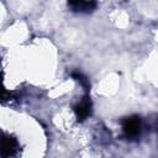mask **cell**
<instances>
[{"label": "cell", "mask_w": 158, "mask_h": 158, "mask_svg": "<svg viewBox=\"0 0 158 158\" xmlns=\"http://www.w3.org/2000/svg\"><path fill=\"white\" fill-rule=\"evenodd\" d=\"M142 122L139 116H128L122 121V131L127 139H135L141 135Z\"/></svg>", "instance_id": "6da1fadb"}, {"label": "cell", "mask_w": 158, "mask_h": 158, "mask_svg": "<svg viewBox=\"0 0 158 158\" xmlns=\"http://www.w3.org/2000/svg\"><path fill=\"white\" fill-rule=\"evenodd\" d=\"M9 95H10V93L5 89V86L2 85V83H1V80H0V101L6 100V99L9 98Z\"/></svg>", "instance_id": "8992f818"}, {"label": "cell", "mask_w": 158, "mask_h": 158, "mask_svg": "<svg viewBox=\"0 0 158 158\" xmlns=\"http://www.w3.org/2000/svg\"><path fill=\"white\" fill-rule=\"evenodd\" d=\"M93 111V104L89 96H84L75 106H74V114L78 121H84L86 120Z\"/></svg>", "instance_id": "3957f363"}, {"label": "cell", "mask_w": 158, "mask_h": 158, "mask_svg": "<svg viewBox=\"0 0 158 158\" xmlns=\"http://www.w3.org/2000/svg\"><path fill=\"white\" fill-rule=\"evenodd\" d=\"M68 7L73 11V12H79V14H88L91 12L96 9V2L95 1H85V0H74V1H69Z\"/></svg>", "instance_id": "277c9868"}, {"label": "cell", "mask_w": 158, "mask_h": 158, "mask_svg": "<svg viewBox=\"0 0 158 158\" xmlns=\"http://www.w3.org/2000/svg\"><path fill=\"white\" fill-rule=\"evenodd\" d=\"M70 75H72V78H74L77 81H79L80 84H81V86L88 91L89 90V88H90V83H89V79L83 74V73H80V72H78V70H75V72H72L70 73Z\"/></svg>", "instance_id": "5b68a950"}, {"label": "cell", "mask_w": 158, "mask_h": 158, "mask_svg": "<svg viewBox=\"0 0 158 158\" xmlns=\"http://www.w3.org/2000/svg\"><path fill=\"white\" fill-rule=\"evenodd\" d=\"M19 152V142L15 137L10 135L0 136V156L2 158H12Z\"/></svg>", "instance_id": "7a4b0ae2"}]
</instances>
